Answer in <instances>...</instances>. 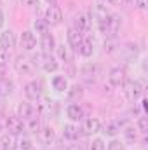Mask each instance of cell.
<instances>
[{
	"label": "cell",
	"instance_id": "7bdbcfd3",
	"mask_svg": "<svg viewBox=\"0 0 148 150\" xmlns=\"http://www.w3.org/2000/svg\"><path fill=\"white\" fill-rule=\"evenodd\" d=\"M122 2H125V4H134V0H122Z\"/></svg>",
	"mask_w": 148,
	"mask_h": 150
},
{
	"label": "cell",
	"instance_id": "277c9868",
	"mask_svg": "<svg viewBox=\"0 0 148 150\" xmlns=\"http://www.w3.org/2000/svg\"><path fill=\"white\" fill-rule=\"evenodd\" d=\"M25 96L28 101H40L44 96V89H42V82L40 80H30L25 84Z\"/></svg>",
	"mask_w": 148,
	"mask_h": 150
},
{
	"label": "cell",
	"instance_id": "e575fe53",
	"mask_svg": "<svg viewBox=\"0 0 148 150\" xmlns=\"http://www.w3.org/2000/svg\"><path fill=\"white\" fill-rule=\"evenodd\" d=\"M9 58H11V52L4 47H0V67H5L9 63Z\"/></svg>",
	"mask_w": 148,
	"mask_h": 150
},
{
	"label": "cell",
	"instance_id": "4fadbf2b",
	"mask_svg": "<svg viewBox=\"0 0 148 150\" xmlns=\"http://www.w3.org/2000/svg\"><path fill=\"white\" fill-rule=\"evenodd\" d=\"M16 72L19 75H33L35 74V63L28 58H19L14 65Z\"/></svg>",
	"mask_w": 148,
	"mask_h": 150
},
{
	"label": "cell",
	"instance_id": "9a60e30c",
	"mask_svg": "<svg viewBox=\"0 0 148 150\" xmlns=\"http://www.w3.org/2000/svg\"><path fill=\"white\" fill-rule=\"evenodd\" d=\"M38 45H40L42 54H52V52H54V49H56V38H54L52 33H45V35H42V37H40Z\"/></svg>",
	"mask_w": 148,
	"mask_h": 150
},
{
	"label": "cell",
	"instance_id": "484cf974",
	"mask_svg": "<svg viewBox=\"0 0 148 150\" xmlns=\"http://www.w3.org/2000/svg\"><path fill=\"white\" fill-rule=\"evenodd\" d=\"M122 136H124V140L127 142V143H134L136 140H138V129L134 127V126H131V124H122Z\"/></svg>",
	"mask_w": 148,
	"mask_h": 150
},
{
	"label": "cell",
	"instance_id": "f546056e",
	"mask_svg": "<svg viewBox=\"0 0 148 150\" xmlns=\"http://www.w3.org/2000/svg\"><path fill=\"white\" fill-rule=\"evenodd\" d=\"M12 87H14L12 80H9V79H2V80H0V96H7V94H11V93H12Z\"/></svg>",
	"mask_w": 148,
	"mask_h": 150
},
{
	"label": "cell",
	"instance_id": "4316f807",
	"mask_svg": "<svg viewBox=\"0 0 148 150\" xmlns=\"http://www.w3.org/2000/svg\"><path fill=\"white\" fill-rule=\"evenodd\" d=\"M51 84H52V89H56L58 93H65L68 89V86H70L68 79L65 75H54L52 80H51Z\"/></svg>",
	"mask_w": 148,
	"mask_h": 150
},
{
	"label": "cell",
	"instance_id": "52a82bcc",
	"mask_svg": "<svg viewBox=\"0 0 148 150\" xmlns=\"http://www.w3.org/2000/svg\"><path fill=\"white\" fill-rule=\"evenodd\" d=\"M5 129H7L9 134L18 136V134H21V133L26 129V127H25V120H21L18 115H9V117L5 119Z\"/></svg>",
	"mask_w": 148,
	"mask_h": 150
},
{
	"label": "cell",
	"instance_id": "7c38bea8",
	"mask_svg": "<svg viewBox=\"0 0 148 150\" xmlns=\"http://www.w3.org/2000/svg\"><path fill=\"white\" fill-rule=\"evenodd\" d=\"M16 115H18L21 120H28V119H32V117L38 115V113H37V108H35L32 103L23 101V103H19V105L16 107Z\"/></svg>",
	"mask_w": 148,
	"mask_h": 150
},
{
	"label": "cell",
	"instance_id": "ee69618b",
	"mask_svg": "<svg viewBox=\"0 0 148 150\" xmlns=\"http://www.w3.org/2000/svg\"><path fill=\"white\" fill-rule=\"evenodd\" d=\"M98 2H103V4H106V0H98Z\"/></svg>",
	"mask_w": 148,
	"mask_h": 150
},
{
	"label": "cell",
	"instance_id": "e0dca14e",
	"mask_svg": "<svg viewBox=\"0 0 148 150\" xmlns=\"http://www.w3.org/2000/svg\"><path fill=\"white\" fill-rule=\"evenodd\" d=\"M37 103H38L37 113H42V115L51 117V115H56V112H58V103H56L54 100H40Z\"/></svg>",
	"mask_w": 148,
	"mask_h": 150
},
{
	"label": "cell",
	"instance_id": "74e56055",
	"mask_svg": "<svg viewBox=\"0 0 148 150\" xmlns=\"http://www.w3.org/2000/svg\"><path fill=\"white\" fill-rule=\"evenodd\" d=\"M38 2H40V0H21V4L26 5V7H37Z\"/></svg>",
	"mask_w": 148,
	"mask_h": 150
},
{
	"label": "cell",
	"instance_id": "4dcf8cb0",
	"mask_svg": "<svg viewBox=\"0 0 148 150\" xmlns=\"http://www.w3.org/2000/svg\"><path fill=\"white\" fill-rule=\"evenodd\" d=\"M136 129H138L141 134H147V131H148V117L145 115V113L138 117V122H136Z\"/></svg>",
	"mask_w": 148,
	"mask_h": 150
},
{
	"label": "cell",
	"instance_id": "7a4b0ae2",
	"mask_svg": "<svg viewBox=\"0 0 148 150\" xmlns=\"http://www.w3.org/2000/svg\"><path fill=\"white\" fill-rule=\"evenodd\" d=\"M143 91H145V86H143V82L141 80H138V79H134V80H125L124 84H122V93H124V96H125V100L127 101H138L141 96H143Z\"/></svg>",
	"mask_w": 148,
	"mask_h": 150
},
{
	"label": "cell",
	"instance_id": "1f68e13d",
	"mask_svg": "<svg viewBox=\"0 0 148 150\" xmlns=\"http://www.w3.org/2000/svg\"><path fill=\"white\" fill-rule=\"evenodd\" d=\"M105 150H125V145H124L122 140H118V138H111L110 143H106V149Z\"/></svg>",
	"mask_w": 148,
	"mask_h": 150
},
{
	"label": "cell",
	"instance_id": "3957f363",
	"mask_svg": "<svg viewBox=\"0 0 148 150\" xmlns=\"http://www.w3.org/2000/svg\"><path fill=\"white\" fill-rule=\"evenodd\" d=\"M33 63H37L45 74H54V72H58V68H59L58 58L52 56V54H42V52H40L38 58H35Z\"/></svg>",
	"mask_w": 148,
	"mask_h": 150
},
{
	"label": "cell",
	"instance_id": "d6986e66",
	"mask_svg": "<svg viewBox=\"0 0 148 150\" xmlns=\"http://www.w3.org/2000/svg\"><path fill=\"white\" fill-rule=\"evenodd\" d=\"M16 44H18V37L12 30H4L0 33V47L11 51L12 47H16Z\"/></svg>",
	"mask_w": 148,
	"mask_h": 150
},
{
	"label": "cell",
	"instance_id": "d4e9b609",
	"mask_svg": "<svg viewBox=\"0 0 148 150\" xmlns=\"http://www.w3.org/2000/svg\"><path fill=\"white\" fill-rule=\"evenodd\" d=\"M66 94H68V100L73 101V103H78V100L84 98V87L80 84H73V86H68L66 89Z\"/></svg>",
	"mask_w": 148,
	"mask_h": 150
},
{
	"label": "cell",
	"instance_id": "30bf717a",
	"mask_svg": "<svg viewBox=\"0 0 148 150\" xmlns=\"http://www.w3.org/2000/svg\"><path fill=\"white\" fill-rule=\"evenodd\" d=\"M110 14H111V12L108 11L106 4H103V2H98V4H94V5L91 7L89 18H91V19H94V21L98 23V21H103V19H106Z\"/></svg>",
	"mask_w": 148,
	"mask_h": 150
},
{
	"label": "cell",
	"instance_id": "ffe728a7",
	"mask_svg": "<svg viewBox=\"0 0 148 150\" xmlns=\"http://www.w3.org/2000/svg\"><path fill=\"white\" fill-rule=\"evenodd\" d=\"M82 38H84V33L82 32H78L75 26H70L68 30H66V40H68V45L77 51V47L80 45V42H82Z\"/></svg>",
	"mask_w": 148,
	"mask_h": 150
},
{
	"label": "cell",
	"instance_id": "603a6c76",
	"mask_svg": "<svg viewBox=\"0 0 148 150\" xmlns=\"http://www.w3.org/2000/svg\"><path fill=\"white\" fill-rule=\"evenodd\" d=\"M77 52L82 56V58H91L94 54V42L91 38H82L80 45L77 47Z\"/></svg>",
	"mask_w": 148,
	"mask_h": 150
},
{
	"label": "cell",
	"instance_id": "6da1fadb",
	"mask_svg": "<svg viewBox=\"0 0 148 150\" xmlns=\"http://www.w3.org/2000/svg\"><path fill=\"white\" fill-rule=\"evenodd\" d=\"M96 25H98V30H99L106 38H115L117 37V33H118V30H120L122 18H120L118 14H113V12H111L106 19L98 21Z\"/></svg>",
	"mask_w": 148,
	"mask_h": 150
},
{
	"label": "cell",
	"instance_id": "ab89813d",
	"mask_svg": "<svg viewBox=\"0 0 148 150\" xmlns=\"http://www.w3.org/2000/svg\"><path fill=\"white\" fill-rule=\"evenodd\" d=\"M68 150H85V149H84V145H80V143H75V145H72Z\"/></svg>",
	"mask_w": 148,
	"mask_h": 150
},
{
	"label": "cell",
	"instance_id": "44dd1931",
	"mask_svg": "<svg viewBox=\"0 0 148 150\" xmlns=\"http://www.w3.org/2000/svg\"><path fill=\"white\" fill-rule=\"evenodd\" d=\"M56 56H58V59H61V61H65V63H70L72 59H73V52H72V47L66 44H56Z\"/></svg>",
	"mask_w": 148,
	"mask_h": 150
},
{
	"label": "cell",
	"instance_id": "5b68a950",
	"mask_svg": "<svg viewBox=\"0 0 148 150\" xmlns=\"http://www.w3.org/2000/svg\"><path fill=\"white\" fill-rule=\"evenodd\" d=\"M44 19L47 21V25L49 26H58V25H61L63 23V11H61V7L59 5H49L47 9H45V12H44Z\"/></svg>",
	"mask_w": 148,
	"mask_h": 150
},
{
	"label": "cell",
	"instance_id": "f1b7e54d",
	"mask_svg": "<svg viewBox=\"0 0 148 150\" xmlns=\"http://www.w3.org/2000/svg\"><path fill=\"white\" fill-rule=\"evenodd\" d=\"M120 129H122V124L117 122V120H108V122L103 126V133H105L106 136H111V138H115V136L120 133Z\"/></svg>",
	"mask_w": 148,
	"mask_h": 150
},
{
	"label": "cell",
	"instance_id": "f6af8a7d",
	"mask_svg": "<svg viewBox=\"0 0 148 150\" xmlns=\"http://www.w3.org/2000/svg\"><path fill=\"white\" fill-rule=\"evenodd\" d=\"M2 127H4V126H2V122H0V131H2Z\"/></svg>",
	"mask_w": 148,
	"mask_h": 150
},
{
	"label": "cell",
	"instance_id": "8d00e7d4",
	"mask_svg": "<svg viewBox=\"0 0 148 150\" xmlns=\"http://www.w3.org/2000/svg\"><path fill=\"white\" fill-rule=\"evenodd\" d=\"M134 5L140 9V11H147V0H134Z\"/></svg>",
	"mask_w": 148,
	"mask_h": 150
},
{
	"label": "cell",
	"instance_id": "2e32d148",
	"mask_svg": "<svg viewBox=\"0 0 148 150\" xmlns=\"http://www.w3.org/2000/svg\"><path fill=\"white\" fill-rule=\"evenodd\" d=\"M73 26L78 30V32L85 33V32H89V30H91V26H92V19L89 18V14L80 12V14H77V16H75Z\"/></svg>",
	"mask_w": 148,
	"mask_h": 150
},
{
	"label": "cell",
	"instance_id": "5bb4252c",
	"mask_svg": "<svg viewBox=\"0 0 148 150\" xmlns=\"http://www.w3.org/2000/svg\"><path fill=\"white\" fill-rule=\"evenodd\" d=\"M80 77L84 82L87 84H94L96 82V77H98V67L94 63H85L82 68H80Z\"/></svg>",
	"mask_w": 148,
	"mask_h": 150
},
{
	"label": "cell",
	"instance_id": "60d3db41",
	"mask_svg": "<svg viewBox=\"0 0 148 150\" xmlns=\"http://www.w3.org/2000/svg\"><path fill=\"white\" fill-rule=\"evenodd\" d=\"M106 4H110V5H120L122 0H106Z\"/></svg>",
	"mask_w": 148,
	"mask_h": 150
},
{
	"label": "cell",
	"instance_id": "d6a6232c",
	"mask_svg": "<svg viewBox=\"0 0 148 150\" xmlns=\"http://www.w3.org/2000/svg\"><path fill=\"white\" fill-rule=\"evenodd\" d=\"M105 149H106V143H105L103 138H94L89 145V150H105Z\"/></svg>",
	"mask_w": 148,
	"mask_h": 150
},
{
	"label": "cell",
	"instance_id": "ba28073f",
	"mask_svg": "<svg viewBox=\"0 0 148 150\" xmlns=\"http://www.w3.org/2000/svg\"><path fill=\"white\" fill-rule=\"evenodd\" d=\"M125 80H127V72H125L124 67H115V68L110 70V74H108L110 86H113V87H122V84Z\"/></svg>",
	"mask_w": 148,
	"mask_h": 150
},
{
	"label": "cell",
	"instance_id": "ac0fdd59",
	"mask_svg": "<svg viewBox=\"0 0 148 150\" xmlns=\"http://www.w3.org/2000/svg\"><path fill=\"white\" fill-rule=\"evenodd\" d=\"M66 117L70 119V122H80L85 115H84V108L80 107V103H70L68 107H66Z\"/></svg>",
	"mask_w": 148,
	"mask_h": 150
},
{
	"label": "cell",
	"instance_id": "8fae6325",
	"mask_svg": "<svg viewBox=\"0 0 148 150\" xmlns=\"http://www.w3.org/2000/svg\"><path fill=\"white\" fill-rule=\"evenodd\" d=\"M19 44H21V47H23L26 52L35 51V49H37V37H35V33H33L32 30L23 32L21 37H19Z\"/></svg>",
	"mask_w": 148,
	"mask_h": 150
},
{
	"label": "cell",
	"instance_id": "7402d4cb",
	"mask_svg": "<svg viewBox=\"0 0 148 150\" xmlns=\"http://www.w3.org/2000/svg\"><path fill=\"white\" fill-rule=\"evenodd\" d=\"M80 134H82V133H80L78 126L73 124V122H68V124L63 126V138H66V140H70V142H77Z\"/></svg>",
	"mask_w": 148,
	"mask_h": 150
},
{
	"label": "cell",
	"instance_id": "8992f818",
	"mask_svg": "<svg viewBox=\"0 0 148 150\" xmlns=\"http://www.w3.org/2000/svg\"><path fill=\"white\" fill-rule=\"evenodd\" d=\"M101 131V120L98 117H87V119H82V127H80V133L85 134V136H91V134H96Z\"/></svg>",
	"mask_w": 148,
	"mask_h": 150
},
{
	"label": "cell",
	"instance_id": "9c48e42d",
	"mask_svg": "<svg viewBox=\"0 0 148 150\" xmlns=\"http://www.w3.org/2000/svg\"><path fill=\"white\" fill-rule=\"evenodd\" d=\"M37 138L42 145H52L56 142V131L51 126H40V129L37 131Z\"/></svg>",
	"mask_w": 148,
	"mask_h": 150
},
{
	"label": "cell",
	"instance_id": "d590c367",
	"mask_svg": "<svg viewBox=\"0 0 148 150\" xmlns=\"http://www.w3.org/2000/svg\"><path fill=\"white\" fill-rule=\"evenodd\" d=\"M115 45H117L115 38H106V42H105V51H106V52H113V51L117 49Z\"/></svg>",
	"mask_w": 148,
	"mask_h": 150
},
{
	"label": "cell",
	"instance_id": "83f0119b",
	"mask_svg": "<svg viewBox=\"0 0 148 150\" xmlns=\"http://www.w3.org/2000/svg\"><path fill=\"white\" fill-rule=\"evenodd\" d=\"M32 28H33V30H32L33 33H38V35L42 37V35L49 33V28H51V26L47 25V21H45L44 18H35V19H33V25H32Z\"/></svg>",
	"mask_w": 148,
	"mask_h": 150
},
{
	"label": "cell",
	"instance_id": "b9f144b4",
	"mask_svg": "<svg viewBox=\"0 0 148 150\" xmlns=\"http://www.w3.org/2000/svg\"><path fill=\"white\" fill-rule=\"evenodd\" d=\"M45 2H47L49 5H54V4H56V0H45Z\"/></svg>",
	"mask_w": 148,
	"mask_h": 150
},
{
	"label": "cell",
	"instance_id": "f35d334b",
	"mask_svg": "<svg viewBox=\"0 0 148 150\" xmlns=\"http://www.w3.org/2000/svg\"><path fill=\"white\" fill-rule=\"evenodd\" d=\"M4 25H5V14H4V11L0 9V28H4Z\"/></svg>",
	"mask_w": 148,
	"mask_h": 150
},
{
	"label": "cell",
	"instance_id": "cb8c5ba5",
	"mask_svg": "<svg viewBox=\"0 0 148 150\" xmlns=\"http://www.w3.org/2000/svg\"><path fill=\"white\" fill-rule=\"evenodd\" d=\"M0 150H18V140L14 134L4 133L0 136Z\"/></svg>",
	"mask_w": 148,
	"mask_h": 150
},
{
	"label": "cell",
	"instance_id": "836d02e7",
	"mask_svg": "<svg viewBox=\"0 0 148 150\" xmlns=\"http://www.w3.org/2000/svg\"><path fill=\"white\" fill-rule=\"evenodd\" d=\"M18 150H35V145L30 138H23L21 142H18Z\"/></svg>",
	"mask_w": 148,
	"mask_h": 150
}]
</instances>
